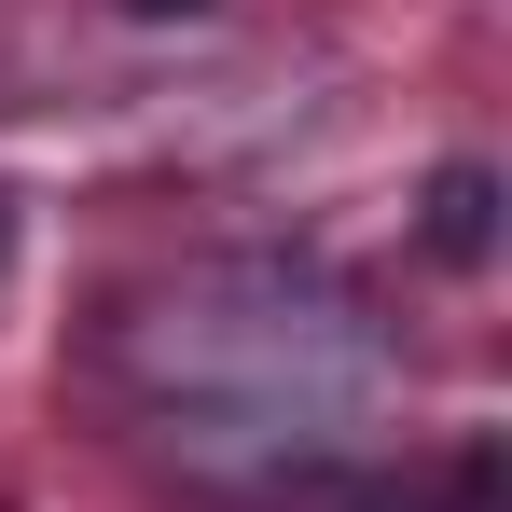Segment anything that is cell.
I'll return each instance as SVG.
<instances>
[{
  "instance_id": "6da1fadb",
  "label": "cell",
  "mask_w": 512,
  "mask_h": 512,
  "mask_svg": "<svg viewBox=\"0 0 512 512\" xmlns=\"http://www.w3.org/2000/svg\"><path fill=\"white\" fill-rule=\"evenodd\" d=\"M111 374L139 388L180 471L277 485V471L333 457V429L374 402V333L319 263H194L111 319Z\"/></svg>"
},
{
  "instance_id": "7a4b0ae2",
  "label": "cell",
  "mask_w": 512,
  "mask_h": 512,
  "mask_svg": "<svg viewBox=\"0 0 512 512\" xmlns=\"http://www.w3.org/2000/svg\"><path fill=\"white\" fill-rule=\"evenodd\" d=\"M416 236H429V263H457V277H471V263L499 250V167H471V153H457V167H429Z\"/></svg>"
},
{
  "instance_id": "3957f363",
  "label": "cell",
  "mask_w": 512,
  "mask_h": 512,
  "mask_svg": "<svg viewBox=\"0 0 512 512\" xmlns=\"http://www.w3.org/2000/svg\"><path fill=\"white\" fill-rule=\"evenodd\" d=\"M443 512H499V443H457V471H443Z\"/></svg>"
},
{
  "instance_id": "277c9868",
  "label": "cell",
  "mask_w": 512,
  "mask_h": 512,
  "mask_svg": "<svg viewBox=\"0 0 512 512\" xmlns=\"http://www.w3.org/2000/svg\"><path fill=\"white\" fill-rule=\"evenodd\" d=\"M125 14H208V0H125Z\"/></svg>"
},
{
  "instance_id": "5b68a950",
  "label": "cell",
  "mask_w": 512,
  "mask_h": 512,
  "mask_svg": "<svg viewBox=\"0 0 512 512\" xmlns=\"http://www.w3.org/2000/svg\"><path fill=\"white\" fill-rule=\"evenodd\" d=\"M0 236H14V222H0Z\"/></svg>"
}]
</instances>
